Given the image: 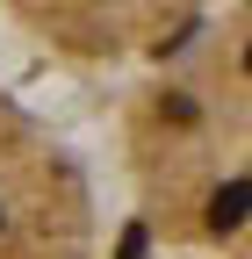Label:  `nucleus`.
Returning a JSON list of instances; mask_svg holds the SVG:
<instances>
[{
  "label": "nucleus",
  "mask_w": 252,
  "mask_h": 259,
  "mask_svg": "<svg viewBox=\"0 0 252 259\" xmlns=\"http://www.w3.org/2000/svg\"><path fill=\"white\" fill-rule=\"evenodd\" d=\"M115 166L151 245L252 259V0L137 65L115 101Z\"/></svg>",
  "instance_id": "f257e3e1"
},
{
  "label": "nucleus",
  "mask_w": 252,
  "mask_h": 259,
  "mask_svg": "<svg viewBox=\"0 0 252 259\" xmlns=\"http://www.w3.org/2000/svg\"><path fill=\"white\" fill-rule=\"evenodd\" d=\"M101 202L87 158L0 87V259H94Z\"/></svg>",
  "instance_id": "f03ea898"
},
{
  "label": "nucleus",
  "mask_w": 252,
  "mask_h": 259,
  "mask_svg": "<svg viewBox=\"0 0 252 259\" xmlns=\"http://www.w3.org/2000/svg\"><path fill=\"white\" fill-rule=\"evenodd\" d=\"M224 0H0L15 36L72 72H137L166 58Z\"/></svg>",
  "instance_id": "7ed1b4c3"
},
{
  "label": "nucleus",
  "mask_w": 252,
  "mask_h": 259,
  "mask_svg": "<svg viewBox=\"0 0 252 259\" xmlns=\"http://www.w3.org/2000/svg\"><path fill=\"white\" fill-rule=\"evenodd\" d=\"M122 259H195V252H166V245H151V238L137 231V245H130V252H122Z\"/></svg>",
  "instance_id": "20e7f679"
}]
</instances>
